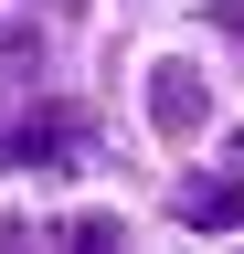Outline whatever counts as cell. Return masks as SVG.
Listing matches in <instances>:
<instances>
[{
    "label": "cell",
    "mask_w": 244,
    "mask_h": 254,
    "mask_svg": "<svg viewBox=\"0 0 244 254\" xmlns=\"http://www.w3.org/2000/svg\"><path fill=\"white\" fill-rule=\"evenodd\" d=\"M85 148H96L85 106H32V117H11V148H0V170H85Z\"/></svg>",
    "instance_id": "1"
},
{
    "label": "cell",
    "mask_w": 244,
    "mask_h": 254,
    "mask_svg": "<svg viewBox=\"0 0 244 254\" xmlns=\"http://www.w3.org/2000/svg\"><path fill=\"white\" fill-rule=\"evenodd\" d=\"M180 222H191V233H234L244 222V170L223 159V180H191L180 190Z\"/></svg>",
    "instance_id": "2"
},
{
    "label": "cell",
    "mask_w": 244,
    "mask_h": 254,
    "mask_svg": "<svg viewBox=\"0 0 244 254\" xmlns=\"http://www.w3.org/2000/svg\"><path fill=\"white\" fill-rule=\"evenodd\" d=\"M149 117H160L170 138H191V127H202V85L180 74V64H160V74H149Z\"/></svg>",
    "instance_id": "3"
},
{
    "label": "cell",
    "mask_w": 244,
    "mask_h": 254,
    "mask_svg": "<svg viewBox=\"0 0 244 254\" xmlns=\"http://www.w3.org/2000/svg\"><path fill=\"white\" fill-rule=\"evenodd\" d=\"M212 21H223V32H234V43H244V0H212Z\"/></svg>",
    "instance_id": "4"
}]
</instances>
